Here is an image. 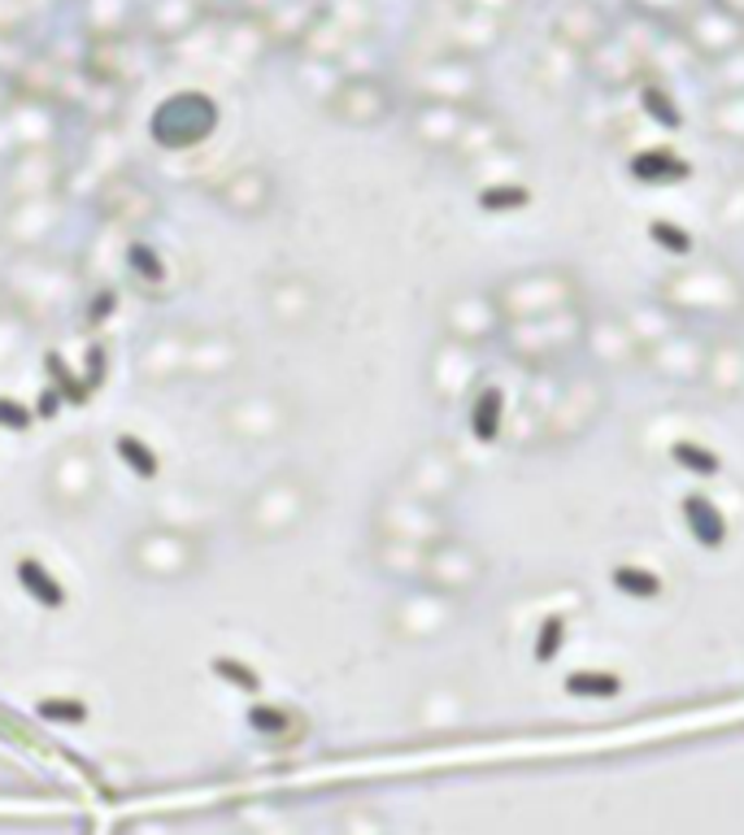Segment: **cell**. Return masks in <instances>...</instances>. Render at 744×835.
Instances as JSON below:
<instances>
[{
  "label": "cell",
  "mask_w": 744,
  "mask_h": 835,
  "mask_svg": "<svg viewBox=\"0 0 744 835\" xmlns=\"http://www.w3.org/2000/svg\"><path fill=\"white\" fill-rule=\"evenodd\" d=\"M314 22H319L314 0H275V9H266V31H271V39H284V44L310 35Z\"/></svg>",
  "instance_id": "cell-32"
},
{
  "label": "cell",
  "mask_w": 744,
  "mask_h": 835,
  "mask_svg": "<svg viewBox=\"0 0 744 835\" xmlns=\"http://www.w3.org/2000/svg\"><path fill=\"white\" fill-rule=\"evenodd\" d=\"M4 105H9V92H4V83H0V109H4Z\"/></svg>",
  "instance_id": "cell-48"
},
{
  "label": "cell",
  "mask_w": 744,
  "mask_h": 835,
  "mask_svg": "<svg viewBox=\"0 0 744 835\" xmlns=\"http://www.w3.org/2000/svg\"><path fill=\"white\" fill-rule=\"evenodd\" d=\"M301 426V401L288 388H244L218 406V431L240 448H271Z\"/></svg>",
  "instance_id": "cell-8"
},
{
  "label": "cell",
  "mask_w": 744,
  "mask_h": 835,
  "mask_svg": "<svg viewBox=\"0 0 744 835\" xmlns=\"http://www.w3.org/2000/svg\"><path fill=\"white\" fill-rule=\"evenodd\" d=\"M209 126H214V105H205L201 96L166 100L161 113L153 118V135H157L161 144H175V148H188V144L205 140Z\"/></svg>",
  "instance_id": "cell-27"
},
{
  "label": "cell",
  "mask_w": 744,
  "mask_h": 835,
  "mask_svg": "<svg viewBox=\"0 0 744 835\" xmlns=\"http://www.w3.org/2000/svg\"><path fill=\"white\" fill-rule=\"evenodd\" d=\"M579 358H588V371H597V375H623V371H632V366H640V344H636V336H632V327H627V318H623V310H601V314H592L588 310V327H584V349H579Z\"/></svg>",
  "instance_id": "cell-17"
},
{
  "label": "cell",
  "mask_w": 744,
  "mask_h": 835,
  "mask_svg": "<svg viewBox=\"0 0 744 835\" xmlns=\"http://www.w3.org/2000/svg\"><path fill=\"white\" fill-rule=\"evenodd\" d=\"M614 406L610 379L597 371H575L562 379H549V397H544V414H540V435H536V452H562L584 444Z\"/></svg>",
  "instance_id": "cell-3"
},
{
  "label": "cell",
  "mask_w": 744,
  "mask_h": 835,
  "mask_svg": "<svg viewBox=\"0 0 744 835\" xmlns=\"http://www.w3.org/2000/svg\"><path fill=\"white\" fill-rule=\"evenodd\" d=\"M715 222H719V231H732V235L744 231V170L723 187V196L715 205Z\"/></svg>",
  "instance_id": "cell-41"
},
{
  "label": "cell",
  "mask_w": 744,
  "mask_h": 835,
  "mask_svg": "<svg viewBox=\"0 0 744 835\" xmlns=\"http://www.w3.org/2000/svg\"><path fill=\"white\" fill-rule=\"evenodd\" d=\"M74 297H79V279L52 253H13L0 270V305H9L35 327L70 314Z\"/></svg>",
  "instance_id": "cell-4"
},
{
  "label": "cell",
  "mask_w": 744,
  "mask_h": 835,
  "mask_svg": "<svg viewBox=\"0 0 744 835\" xmlns=\"http://www.w3.org/2000/svg\"><path fill=\"white\" fill-rule=\"evenodd\" d=\"M196 17H201V4H196V0H157L148 26H153L157 39H175V35H183Z\"/></svg>",
  "instance_id": "cell-37"
},
{
  "label": "cell",
  "mask_w": 744,
  "mask_h": 835,
  "mask_svg": "<svg viewBox=\"0 0 744 835\" xmlns=\"http://www.w3.org/2000/svg\"><path fill=\"white\" fill-rule=\"evenodd\" d=\"M501 331H505V318L496 310V297L492 288H453L444 292L440 301V336L453 340V344H466V349H496L501 344Z\"/></svg>",
  "instance_id": "cell-13"
},
{
  "label": "cell",
  "mask_w": 744,
  "mask_h": 835,
  "mask_svg": "<svg viewBox=\"0 0 744 835\" xmlns=\"http://www.w3.org/2000/svg\"><path fill=\"white\" fill-rule=\"evenodd\" d=\"M96 205H100V218H109L113 227H127V231H135V227H144V222L157 218V196H153V187H148L144 179L127 174V170H122V174H109V179L100 183Z\"/></svg>",
  "instance_id": "cell-25"
},
{
  "label": "cell",
  "mask_w": 744,
  "mask_h": 835,
  "mask_svg": "<svg viewBox=\"0 0 744 835\" xmlns=\"http://www.w3.org/2000/svg\"><path fill=\"white\" fill-rule=\"evenodd\" d=\"M127 570L144 583H188L209 566V540L192 527H140L127 535Z\"/></svg>",
  "instance_id": "cell-6"
},
{
  "label": "cell",
  "mask_w": 744,
  "mask_h": 835,
  "mask_svg": "<svg viewBox=\"0 0 744 835\" xmlns=\"http://www.w3.org/2000/svg\"><path fill=\"white\" fill-rule=\"evenodd\" d=\"M706 344H710V336H701V331H693V327L680 323L671 336H662V340L640 358V366H645L658 384H667V388H697L701 366H706Z\"/></svg>",
  "instance_id": "cell-19"
},
{
  "label": "cell",
  "mask_w": 744,
  "mask_h": 835,
  "mask_svg": "<svg viewBox=\"0 0 744 835\" xmlns=\"http://www.w3.org/2000/svg\"><path fill=\"white\" fill-rule=\"evenodd\" d=\"M610 588L623 592L627 601H658L667 592V579L640 561H614L610 566Z\"/></svg>",
  "instance_id": "cell-33"
},
{
  "label": "cell",
  "mask_w": 744,
  "mask_h": 835,
  "mask_svg": "<svg viewBox=\"0 0 744 835\" xmlns=\"http://www.w3.org/2000/svg\"><path fill=\"white\" fill-rule=\"evenodd\" d=\"M31 331H35V323H26L9 305H0V366H13L31 349Z\"/></svg>",
  "instance_id": "cell-39"
},
{
  "label": "cell",
  "mask_w": 744,
  "mask_h": 835,
  "mask_svg": "<svg viewBox=\"0 0 744 835\" xmlns=\"http://www.w3.org/2000/svg\"><path fill=\"white\" fill-rule=\"evenodd\" d=\"M466 109L461 105H440V100H422L413 109V140L427 148H457L461 131H466Z\"/></svg>",
  "instance_id": "cell-29"
},
{
  "label": "cell",
  "mask_w": 744,
  "mask_h": 835,
  "mask_svg": "<svg viewBox=\"0 0 744 835\" xmlns=\"http://www.w3.org/2000/svg\"><path fill=\"white\" fill-rule=\"evenodd\" d=\"M627 170H632V179H640V183H680V179H688V161L675 157V153H667V148H645V153H636Z\"/></svg>",
  "instance_id": "cell-35"
},
{
  "label": "cell",
  "mask_w": 744,
  "mask_h": 835,
  "mask_svg": "<svg viewBox=\"0 0 744 835\" xmlns=\"http://www.w3.org/2000/svg\"><path fill=\"white\" fill-rule=\"evenodd\" d=\"M667 452H671V465L684 470V474H693V479H719V474H723L719 448H710V444H701V439H675Z\"/></svg>",
  "instance_id": "cell-36"
},
{
  "label": "cell",
  "mask_w": 744,
  "mask_h": 835,
  "mask_svg": "<svg viewBox=\"0 0 744 835\" xmlns=\"http://www.w3.org/2000/svg\"><path fill=\"white\" fill-rule=\"evenodd\" d=\"M39 496L52 513L61 518H79L87 513L96 500H100V457L87 439H70L52 452L48 470H44V483H39Z\"/></svg>",
  "instance_id": "cell-9"
},
{
  "label": "cell",
  "mask_w": 744,
  "mask_h": 835,
  "mask_svg": "<svg viewBox=\"0 0 744 835\" xmlns=\"http://www.w3.org/2000/svg\"><path fill=\"white\" fill-rule=\"evenodd\" d=\"M492 297L505 323H536V318H553V314L588 305L584 275L571 266H527V270L501 275L492 283Z\"/></svg>",
  "instance_id": "cell-5"
},
{
  "label": "cell",
  "mask_w": 744,
  "mask_h": 835,
  "mask_svg": "<svg viewBox=\"0 0 744 835\" xmlns=\"http://www.w3.org/2000/svg\"><path fill=\"white\" fill-rule=\"evenodd\" d=\"M680 522H684V531L697 540V548H723L728 544V535H732V522H728V513L715 505V496L710 492H684L680 496Z\"/></svg>",
  "instance_id": "cell-28"
},
{
  "label": "cell",
  "mask_w": 744,
  "mask_h": 835,
  "mask_svg": "<svg viewBox=\"0 0 744 835\" xmlns=\"http://www.w3.org/2000/svg\"><path fill=\"white\" fill-rule=\"evenodd\" d=\"M392 487L405 492V496H413V500H422V505L448 509V505L461 496V487H466V461L457 457L453 444H440V439H435V444H422V448L409 452V461L400 465V474H396Z\"/></svg>",
  "instance_id": "cell-12"
},
{
  "label": "cell",
  "mask_w": 744,
  "mask_h": 835,
  "mask_svg": "<svg viewBox=\"0 0 744 835\" xmlns=\"http://www.w3.org/2000/svg\"><path fill=\"white\" fill-rule=\"evenodd\" d=\"M262 310L279 331H310L323 314V283L305 270H279L262 288Z\"/></svg>",
  "instance_id": "cell-16"
},
{
  "label": "cell",
  "mask_w": 744,
  "mask_h": 835,
  "mask_svg": "<svg viewBox=\"0 0 744 835\" xmlns=\"http://www.w3.org/2000/svg\"><path fill=\"white\" fill-rule=\"evenodd\" d=\"M422 384H427V397L444 410H461L483 384H488V366H483V353L479 349H466V344H453V340H435V349L427 353V366H422Z\"/></svg>",
  "instance_id": "cell-14"
},
{
  "label": "cell",
  "mask_w": 744,
  "mask_h": 835,
  "mask_svg": "<svg viewBox=\"0 0 744 835\" xmlns=\"http://www.w3.org/2000/svg\"><path fill=\"white\" fill-rule=\"evenodd\" d=\"M623 318H627V327H632V336H636L640 353H649L662 336H671V331L680 327V318H675V314H667L658 301H649V305H632V310H623Z\"/></svg>",
  "instance_id": "cell-34"
},
{
  "label": "cell",
  "mask_w": 744,
  "mask_h": 835,
  "mask_svg": "<svg viewBox=\"0 0 744 835\" xmlns=\"http://www.w3.org/2000/svg\"><path fill=\"white\" fill-rule=\"evenodd\" d=\"M719 9H723L728 17H744V0H719Z\"/></svg>",
  "instance_id": "cell-47"
},
{
  "label": "cell",
  "mask_w": 744,
  "mask_h": 835,
  "mask_svg": "<svg viewBox=\"0 0 744 835\" xmlns=\"http://www.w3.org/2000/svg\"><path fill=\"white\" fill-rule=\"evenodd\" d=\"M332 113L349 126H379L387 113H392V87L379 83L371 74H358V78H345L336 92H332Z\"/></svg>",
  "instance_id": "cell-26"
},
{
  "label": "cell",
  "mask_w": 744,
  "mask_h": 835,
  "mask_svg": "<svg viewBox=\"0 0 744 835\" xmlns=\"http://www.w3.org/2000/svg\"><path fill=\"white\" fill-rule=\"evenodd\" d=\"M422 588L448 596V601H470L483 583H488V553L461 535H448L440 544L427 548V561H422Z\"/></svg>",
  "instance_id": "cell-15"
},
{
  "label": "cell",
  "mask_w": 744,
  "mask_h": 835,
  "mask_svg": "<svg viewBox=\"0 0 744 835\" xmlns=\"http://www.w3.org/2000/svg\"><path fill=\"white\" fill-rule=\"evenodd\" d=\"M562 644H566V618L557 614V618H544L540 622V636H536V662H553L557 653H562Z\"/></svg>",
  "instance_id": "cell-44"
},
{
  "label": "cell",
  "mask_w": 744,
  "mask_h": 835,
  "mask_svg": "<svg viewBox=\"0 0 744 835\" xmlns=\"http://www.w3.org/2000/svg\"><path fill=\"white\" fill-rule=\"evenodd\" d=\"M479 205L488 214H514V209H527L531 205V187L523 183H496V187H483L479 192Z\"/></svg>",
  "instance_id": "cell-42"
},
{
  "label": "cell",
  "mask_w": 744,
  "mask_h": 835,
  "mask_svg": "<svg viewBox=\"0 0 744 835\" xmlns=\"http://www.w3.org/2000/svg\"><path fill=\"white\" fill-rule=\"evenodd\" d=\"M65 183V161L61 153L48 144V148H26L9 161V174H4V196L9 201H31V196H57Z\"/></svg>",
  "instance_id": "cell-23"
},
{
  "label": "cell",
  "mask_w": 744,
  "mask_h": 835,
  "mask_svg": "<svg viewBox=\"0 0 744 835\" xmlns=\"http://www.w3.org/2000/svg\"><path fill=\"white\" fill-rule=\"evenodd\" d=\"M188 327H161L135 349V384L144 388H175L188 379Z\"/></svg>",
  "instance_id": "cell-21"
},
{
  "label": "cell",
  "mask_w": 744,
  "mask_h": 835,
  "mask_svg": "<svg viewBox=\"0 0 744 835\" xmlns=\"http://www.w3.org/2000/svg\"><path fill=\"white\" fill-rule=\"evenodd\" d=\"M249 366V344L244 336L227 327H201L192 331L188 344V379L192 384H227Z\"/></svg>",
  "instance_id": "cell-20"
},
{
  "label": "cell",
  "mask_w": 744,
  "mask_h": 835,
  "mask_svg": "<svg viewBox=\"0 0 744 835\" xmlns=\"http://www.w3.org/2000/svg\"><path fill=\"white\" fill-rule=\"evenodd\" d=\"M457 535L453 531V513L440 509V505H422L396 487L379 492L371 509V540H392V544H418V548H431L440 540Z\"/></svg>",
  "instance_id": "cell-11"
},
{
  "label": "cell",
  "mask_w": 744,
  "mask_h": 835,
  "mask_svg": "<svg viewBox=\"0 0 744 835\" xmlns=\"http://www.w3.org/2000/svg\"><path fill=\"white\" fill-rule=\"evenodd\" d=\"M697 388L710 397V401H744V336L736 331H723V336H710L706 344V366H701V379Z\"/></svg>",
  "instance_id": "cell-22"
},
{
  "label": "cell",
  "mask_w": 744,
  "mask_h": 835,
  "mask_svg": "<svg viewBox=\"0 0 744 835\" xmlns=\"http://www.w3.org/2000/svg\"><path fill=\"white\" fill-rule=\"evenodd\" d=\"M649 240L667 253V257H675V262H688V257H697V244H693V231H684L680 222H671V218H653L649 227Z\"/></svg>",
  "instance_id": "cell-40"
},
{
  "label": "cell",
  "mask_w": 744,
  "mask_h": 835,
  "mask_svg": "<svg viewBox=\"0 0 744 835\" xmlns=\"http://www.w3.org/2000/svg\"><path fill=\"white\" fill-rule=\"evenodd\" d=\"M715 131L744 144V92L732 96V100H719V105H715Z\"/></svg>",
  "instance_id": "cell-43"
},
{
  "label": "cell",
  "mask_w": 744,
  "mask_h": 835,
  "mask_svg": "<svg viewBox=\"0 0 744 835\" xmlns=\"http://www.w3.org/2000/svg\"><path fill=\"white\" fill-rule=\"evenodd\" d=\"M645 105H649V113H653L662 126H680V109H671V96H667V92L645 87Z\"/></svg>",
  "instance_id": "cell-45"
},
{
  "label": "cell",
  "mask_w": 744,
  "mask_h": 835,
  "mask_svg": "<svg viewBox=\"0 0 744 835\" xmlns=\"http://www.w3.org/2000/svg\"><path fill=\"white\" fill-rule=\"evenodd\" d=\"M65 222V209L57 196H31V201H9L0 214V244L13 253H48Z\"/></svg>",
  "instance_id": "cell-18"
},
{
  "label": "cell",
  "mask_w": 744,
  "mask_h": 835,
  "mask_svg": "<svg viewBox=\"0 0 744 835\" xmlns=\"http://www.w3.org/2000/svg\"><path fill=\"white\" fill-rule=\"evenodd\" d=\"M461 609H466L461 601H448V596H440V592L413 583V588H405V592H396V596L387 601V609H383V631H387L392 640H400V644H435V640H444L448 631H457Z\"/></svg>",
  "instance_id": "cell-10"
},
{
  "label": "cell",
  "mask_w": 744,
  "mask_h": 835,
  "mask_svg": "<svg viewBox=\"0 0 744 835\" xmlns=\"http://www.w3.org/2000/svg\"><path fill=\"white\" fill-rule=\"evenodd\" d=\"M584 327H588V305L553 314V318H536V323H505L496 349H505V358L531 375H557L566 362L579 358Z\"/></svg>",
  "instance_id": "cell-7"
},
{
  "label": "cell",
  "mask_w": 744,
  "mask_h": 835,
  "mask_svg": "<svg viewBox=\"0 0 744 835\" xmlns=\"http://www.w3.org/2000/svg\"><path fill=\"white\" fill-rule=\"evenodd\" d=\"M422 561H427V548H418V544L371 540V566L383 579L400 583V588H413V583L422 579Z\"/></svg>",
  "instance_id": "cell-31"
},
{
  "label": "cell",
  "mask_w": 744,
  "mask_h": 835,
  "mask_svg": "<svg viewBox=\"0 0 744 835\" xmlns=\"http://www.w3.org/2000/svg\"><path fill=\"white\" fill-rule=\"evenodd\" d=\"M466 410H470V435H475L479 444H501V439H505L509 401H505V388H501V384L488 379V384L466 401Z\"/></svg>",
  "instance_id": "cell-30"
},
{
  "label": "cell",
  "mask_w": 744,
  "mask_h": 835,
  "mask_svg": "<svg viewBox=\"0 0 744 835\" xmlns=\"http://www.w3.org/2000/svg\"><path fill=\"white\" fill-rule=\"evenodd\" d=\"M214 201L236 218H266L279 201V183L262 166H240L214 187Z\"/></svg>",
  "instance_id": "cell-24"
},
{
  "label": "cell",
  "mask_w": 744,
  "mask_h": 835,
  "mask_svg": "<svg viewBox=\"0 0 744 835\" xmlns=\"http://www.w3.org/2000/svg\"><path fill=\"white\" fill-rule=\"evenodd\" d=\"M17 65H22V44L13 35H0V78L13 74Z\"/></svg>",
  "instance_id": "cell-46"
},
{
  "label": "cell",
  "mask_w": 744,
  "mask_h": 835,
  "mask_svg": "<svg viewBox=\"0 0 744 835\" xmlns=\"http://www.w3.org/2000/svg\"><path fill=\"white\" fill-rule=\"evenodd\" d=\"M653 301L680 323L732 327L744 318V270L719 253H697L688 262H675L653 283Z\"/></svg>",
  "instance_id": "cell-1"
},
{
  "label": "cell",
  "mask_w": 744,
  "mask_h": 835,
  "mask_svg": "<svg viewBox=\"0 0 744 835\" xmlns=\"http://www.w3.org/2000/svg\"><path fill=\"white\" fill-rule=\"evenodd\" d=\"M319 513V479L310 470L284 465L266 474L236 509V527L249 544H279L305 531V522Z\"/></svg>",
  "instance_id": "cell-2"
},
{
  "label": "cell",
  "mask_w": 744,
  "mask_h": 835,
  "mask_svg": "<svg viewBox=\"0 0 744 835\" xmlns=\"http://www.w3.org/2000/svg\"><path fill=\"white\" fill-rule=\"evenodd\" d=\"M566 697H579V701H614L623 692V679L610 675V670H575L566 675Z\"/></svg>",
  "instance_id": "cell-38"
}]
</instances>
